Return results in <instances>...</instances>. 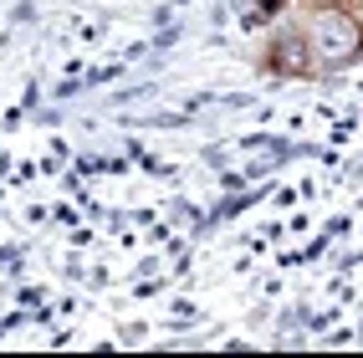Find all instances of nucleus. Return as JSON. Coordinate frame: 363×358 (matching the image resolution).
I'll list each match as a JSON object with an SVG mask.
<instances>
[{"mask_svg": "<svg viewBox=\"0 0 363 358\" xmlns=\"http://www.w3.org/2000/svg\"><path fill=\"white\" fill-rule=\"evenodd\" d=\"M358 46H363V26L348 11L323 6L318 16H312V26H307V57L318 67H343Z\"/></svg>", "mask_w": 363, "mask_h": 358, "instance_id": "obj_1", "label": "nucleus"}]
</instances>
